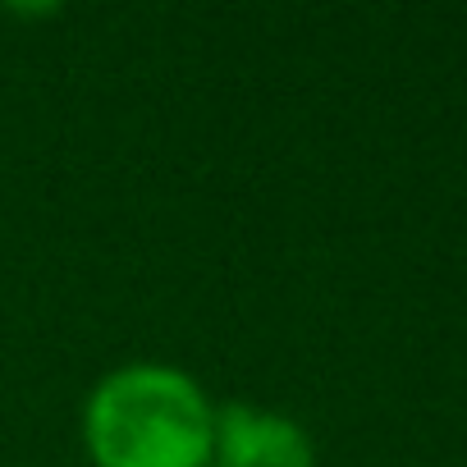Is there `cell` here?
Masks as SVG:
<instances>
[{
    "instance_id": "obj_1",
    "label": "cell",
    "mask_w": 467,
    "mask_h": 467,
    "mask_svg": "<svg viewBox=\"0 0 467 467\" xmlns=\"http://www.w3.org/2000/svg\"><path fill=\"white\" fill-rule=\"evenodd\" d=\"M83 440L97 467H206L215 408L179 367L129 362L88 394Z\"/></svg>"
},
{
    "instance_id": "obj_2",
    "label": "cell",
    "mask_w": 467,
    "mask_h": 467,
    "mask_svg": "<svg viewBox=\"0 0 467 467\" xmlns=\"http://www.w3.org/2000/svg\"><path fill=\"white\" fill-rule=\"evenodd\" d=\"M211 462L215 467H317V449L294 417L234 399L215 408Z\"/></svg>"
}]
</instances>
